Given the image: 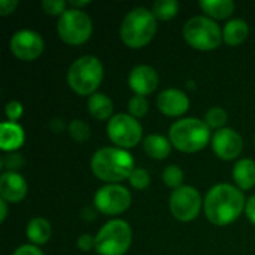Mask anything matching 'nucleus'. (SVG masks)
I'll return each mask as SVG.
<instances>
[{"label":"nucleus","mask_w":255,"mask_h":255,"mask_svg":"<svg viewBox=\"0 0 255 255\" xmlns=\"http://www.w3.org/2000/svg\"><path fill=\"white\" fill-rule=\"evenodd\" d=\"M9 46L16 58L24 61H31L42 54L45 45L39 33L33 30H19L12 36Z\"/></svg>","instance_id":"12"},{"label":"nucleus","mask_w":255,"mask_h":255,"mask_svg":"<svg viewBox=\"0 0 255 255\" xmlns=\"http://www.w3.org/2000/svg\"><path fill=\"white\" fill-rule=\"evenodd\" d=\"M131 245V229L123 220L106 223L96 236V251L100 255H124Z\"/></svg>","instance_id":"6"},{"label":"nucleus","mask_w":255,"mask_h":255,"mask_svg":"<svg viewBox=\"0 0 255 255\" xmlns=\"http://www.w3.org/2000/svg\"><path fill=\"white\" fill-rule=\"evenodd\" d=\"M245 205V197L239 188L230 184H218L205 197V214L212 224L227 226L239 218Z\"/></svg>","instance_id":"1"},{"label":"nucleus","mask_w":255,"mask_h":255,"mask_svg":"<svg viewBox=\"0 0 255 255\" xmlns=\"http://www.w3.org/2000/svg\"><path fill=\"white\" fill-rule=\"evenodd\" d=\"M60 37L69 45H81L87 42L93 33L91 18L81 9H67L57 22Z\"/></svg>","instance_id":"8"},{"label":"nucleus","mask_w":255,"mask_h":255,"mask_svg":"<svg viewBox=\"0 0 255 255\" xmlns=\"http://www.w3.org/2000/svg\"><path fill=\"white\" fill-rule=\"evenodd\" d=\"M143 149L151 158L163 160L170 154V142L161 134H149L143 140Z\"/></svg>","instance_id":"20"},{"label":"nucleus","mask_w":255,"mask_h":255,"mask_svg":"<svg viewBox=\"0 0 255 255\" xmlns=\"http://www.w3.org/2000/svg\"><path fill=\"white\" fill-rule=\"evenodd\" d=\"M235 182L242 190H250L255 185V161L250 158L239 160L233 169Z\"/></svg>","instance_id":"18"},{"label":"nucleus","mask_w":255,"mask_h":255,"mask_svg":"<svg viewBox=\"0 0 255 255\" xmlns=\"http://www.w3.org/2000/svg\"><path fill=\"white\" fill-rule=\"evenodd\" d=\"M85 4H90V1H88V0H81V1H78V0H70V6H72L73 9H76L78 6H85Z\"/></svg>","instance_id":"38"},{"label":"nucleus","mask_w":255,"mask_h":255,"mask_svg":"<svg viewBox=\"0 0 255 255\" xmlns=\"http://www.w3.org/2000/svg\"><path fill=\"white\" fill-rule=\"evenodd\" d=\"M27 194L25 179L16 172H4L0 178V196L9 203L21 202Z\"/></svg>","instance_id":"16"},{"label":"nucleus","mask_w":255,"mask_h":255,"mask_svg":"<svg viewBox=\"0 0 255 255\" xmlns=\"http://www.w3.org/2000/svg\"><path fill=\"white\" fill-rule=\"evenodd\" d=\"M103 79V66L97 57L84 55L75 60L67 70V84L79 96L94 94Z\"/></svg>","instance_id":"5"},{"label":"nucleus","mask_w":255,"mask_h":255,"mask_svg":"<svg viewBox=\"0 0 255 255\" xmlns=\"http://www.w3.org/2000/svg\"><path fill=\"white\" fill-rule=\"evenodd\" d=\"M27 238L36 245H43L51 238V224L45 218H33L27 226Z\"/></svg>","instance_id":"22"},{"label":"nucleus","mask_w":255,"mask_h":255,"mask_svg":"<svg viewBox=\"0 0 255 255\" xmlns=\"http://www.w3.org/2000/svg\"><path fill=\"white\" fill-rule=\"evenodd\" d=\"M185 40L199 51H212L221 45L223 33L218 24L208 16H194L184 25Z\"/></svg>","instance_id":"7"},{"label":"nucleus","mask_w":255,"mask_h":255,"mask_svg":"<svg viewBox=\"0 0 255 255\" xmlns=\"http://www.w3.org/2000/svg\"><path fill=\"white\" fill-rule=\"evenodd\" d=\"M69 133L70 136L76 140V142H84L90 137L91 131L87 123L81 121V120H73L69 126Z\"/></svg>","instance_id":"27"},{"label":"nucleus","mask_w":255,"mask_h":255,"mask_svg":"<svg viewBox=\"0 0 255 255\" xmlns=\"http://www.w3.org/2000/svg\"><path fill=\"white\" fill-rule=\"evenodd\" d=\"M0 209H1V214H0V221L3 223L7 217V202L6 200H0Z\"/></svg>","instance_id":"37"},{"label":"nucleus","mask_w":255,"mask_h":255,"mask_svg":"<svg viewBox=\"0 0 255 255\" xmlns=\"http://www.w3.org/2000/svg\"><path fill=\"white\" fill-rule=\"evenodd\" d=\"M199 4L211 18L217 19H224L235 10V3L232 0H202Z\"/></svg>","instance_id":"23"},{"label":"nucleus","mask_w":255,"mask_h":255,"mask_svg":"<svg viewBox=\"0 0 255 255\" xmlns=\"http://www.w3.org/2000/svg\"><path fill=\"white\" fill-rule=\"evenodd\" d=\"M157 106L167 117H179L188 111L190 99L184 91L169 88L160 93V96L157 97Z\"/></svg>","instance_id":"15"},{"label":"nucleus","mask_w":255,"mask_h":255,"mask_svg":"<svg viewBox=\"0 0 255 255\" xmlns=\"http://www.w3.org/2000/svg\"><path fill=\"white\" fill-rule=\"evenodd\" d=\"M128 181H130L131 187H134L136 190H143V188H146L149 185L151 178H149L148 170H145V169H134L133 173L130 175Z\"/></svg>","instance_id":"29"},{"label":"nucleus","mask_w":255,"mask_h":255,"mask_svg":"<svg viewBox=\"0 0 255 255\" xmlns=\"http://www.w3.org/2000/svg\"><path fill=\"white\" fill-rule=\"evenodd\" d=\"M202 209V197L194 187L182 185L170 196V211L179 221H191L197 218Z\"/></svg>","instance_id":"10"},{"label":"nucleus","mask_w":255,"mask_h":255,"mask_svg":"<svg viewBox=\"0 0 255 255\" xmlns=\"http://www.w3.org/2000/svg\"><path fill=\"white\" fill-rule=\"evenodd\" d=\"M248 33H250V27H248L247 21L236 18L226 24V27L223 30V40L227 45L235 46V45L242 43L248 37Z\"/></svg>","instance_id":"19"},{"label":"nucleus","mask_w":255,"mask_h":255,"mask_svg":"<svg viewBox=\"0 0 255 255\" xmlns=\"http://www.w3.org/2000/svg\"><path fill=\"white\" fill-rule=\"evenodd\" d=\"M242 137L233 128H221L212 137V148L223 160H233L242 151Z\"/></svg>","instance_id":"13"},{"label":"nucleus","mask_w":255,"mask_h":255,"mask_svg":"<svg viewBox=\"0 0 255 255\" xmlns=\"http://www.w3.org/2000/svg\"><path fill=\"white\" fill-rule=\"evenodd\" d=\"M245 212H247L248 220L255 226V196L248 199V202L245 205Z\"/></svg>","instance_id":"36"},{"label":"nucleus","mask_w":255,"mask_h":255,"mask_svg":"<svg viewBox=\"0 0 255 255\" xmlns=\"http://www.w3.org/2000/svg\"><path fill=\"white\" fill-rule=\"evenodd\" d=\"M18 6V0H0V15L6 16L15 10Z\"/></svg>","instance_id":"33"},{"label":"nucleus","mask_w":255,"mask_h":255,"mask_svg":"<svg viewBox=\"0 0 255 255\" xmlns=\"http://www.w3.org/2000/svg\"><path fill=\"white\" fill-rule=\"evenodd\" d=\"M12 255H43L42 254V251L37 248V247H34V245H22V247H19L15 253Z\"/></svg>","instance_id":"34"},{"label":"nucleus","mask_w":255,"mask_h":255,"mask_svg":"<svg viewBox=\"0 0 255 255\" xmlns=\"http://www.w3.org/2000/svg\"><path fill=\"white\" fill-rule=\"evenodd\" d=\"M22 112H24V108H22V105H21L19 102H16V100H10V102L6 105V108H4V114H6V117H7V120H9L10 123H15L16 120H19L21 115H22Z\"/></svg>","instance_id":"31"},{"label":"nucleus","mask_w":255,"mask_h":255,"mask_svg":"<svg viewBox=\"0 0 255 255\" xmlns=\"http://www.w3.org/2000/svg\"><path fill=\"white\" fill-rule=\"evenodd\" d=\"M42 7L46 13L49 15H58L61 16L67 9H66V1L64 0H43Z\"/></svg>","instance_id":"30"},{"label":"nucleus","mask_w":255,"mask_h":255,"mask_svg":"<svg viewBox=\"0 0 255 255\" xmlns=\"http://www.w3.org/2000/svg\"><path fill=\"white\" fill-rule=\"evenodd\" d=\"M3 163H4V166H6L7 169H18V167L21 166L22 160H21L19 154H10V155H7V157L3 160Z\"/></svg>","instance_id":"35"},{"label":"nucleus","mask_w":255,"mask_h":255,"mask_svg":"<svg viewBox=\"0 0 255 255\" xmlns=\"http://www.w3.org/2000/svg\"><path fill=\"white\" fill-rule=\"evenodd\" d=\"M96 208L106 215H117L127 211L131 205V194L127 188L111 184L102 187L94 196Z\"/></svg>","instance_id":"11"},{"label":"nucleus","mask_w":255,"mask_h":255,"mask_svg":"<svg viewBox=\"0 0 255 255\" xmlns=\"http://www.w3.org/2000/svg\"><path fill=\"white\" fill-rule=\"evenodd\" d=\"M88 111L97 120H108L112 115L114 105L108 96L102 93H94L88 99Z\"/></svg>","instance_id":"21"},{"label":"nucleus","mask_w":255,"mask_h":255,"mask_svg":"<svg viewBox=\"0 0 255 255\" xmlns=\"http://www.w3.org/2000/svg\"><path fill=\"white\" fill-rule=\"evenodd\" d=\"M108 136L115 145H118V148H133L142 139V126L134 117L118 114L108 123Z\"/></svg>","instance_id":"9"},{"label":"nucleus","mask_w":255,"mask_h":255,"mask_svg":"<svg viewBox=\"0 0 255 255\" xmlns=\"http://www.w3.org/2000/svg\"><path fill=\"white\" fill-rule=\"evenodd\" d=\"M205 123L209 126V128H220L227 123V112L223 109V108H211L208 112H206V117H205Z\"/></svg>","instance_id":"26"},{"label":"nucleus","mask_w":255,"mask_h":255,"mask_svg":"<svg viewBox=\"0 0 255 255\" xmlns=\"http://www.w3.org/2000/svg\"><path fill=\"white\" fill-rule=\"evenodd\" d=\"M93 173L105 182H121L128 179L134 170L133 157L123 148H102L91 158Z\"/></svg>","instance_id":"2"},{"label":"nucleus","mask_w":255,"mask_h":255,"mask_svg":"<svg viewBox=\"0 0 255 255\" xmlns=\"http://www.w3.org/2000/svg\"><path fill=\"white\" fill-rule=\"evenodd\" d=\"M128 112L134 118H140L148 112V100L143 96H133L128 100Z\"/></svg>","instance_id":"28"},{"label":"nucleus","mask_w":255,"mask_h":255,"mask_svg":"<svg viewBox=\"0 0 255 255\" xmlns=\"http://www.w3.org/2000/svg\"><path fill=\"white\" fill-rule=\"evenodd\" d=\"M24 143L22 127L16 123H1L0 126V148L3 151H15Z\"/></svg>","instance_id":"17"},{"label":"nucleus","mask_w":255,"mask_h":255,"mask_svg":"<svg viewBox=\"0 0 255 255\" xmlns=\"http://www.w3.org/2000/svg\"><path fill=\"white\" fill-rule=\"evenodd\" d=\"M170 143L182 152H197L203 149L209 139V126L199 118H184L176 121L169 131Z\"/></svg>","instance_id":"3"},{"label":"nucleus","mask_w":255,"mask_h":255,"mask_svg":"<svg viewBox=\"0 0 255 255\" xmlns=\"http://www.w3.org/2000/svg\"><path fill=\"white\" fill-rule=\"evenodd\" d=\"M179 9V3L176 0H157L152 4V13L155 18L167 21L172 19Z\"/></svg>","instance_id":"24"},{"label":"nucleus","mask_w":255,"mask_h":255,"mask_svg":"<svg viewBox=\"0 0 255 255\" xmlns=\"http://www.w3.org/2000/svg\"><path fill=\"white\" fill-rule=\"evenodd\" d=\"M128 85L137 96L151 94L158 85V75L154 67L140 64L136 66L128 75Z\"/></svg>","instance_id":"14"},{"label":"nucleus","mask_w":255,"mask_h":255,"mask_svg":"<svg viewBox=\"0 0 255 255\" xmlns=\"http://www.w3.org/2000/svg\"><path fill=\"white\" fill-rule=\"evenodd\" d=\"M157 31V22L152 10L136 7L130 10L121 24V39L130 48H142L149 43Z\"/></svg>","instance_id":"4"},{"label":"nucleus","mask_w":255,"mask_h":255,"mask_svg":"<svg viewBox=\"0 0 255 255\" xmlns=\"http://www.w3.org/2000/svg\"><path fill=\"white\" fill-rule=\"evenodd\" d=\"M182 181H184V172L178 166L172 164V166H167L164 169V172H163V182L167 187H172V188L176 190V188L182 187L181 185Z\"/></svg>","instance_id":"25"},{"label":"nucleus","mask_w":255,"mask_h":255,"mask_svg":"<svg viewBox=\"0 0 255 255\" xmlns=\"http://www.w3.org/2000/svg\"><path fill=\"white\" fill-rule=\"evenodd\" d=\"M96 247V238L90 236V235H82L78 239V248L81 251H90L91 248Z\"/></svg>","instance_id":"32"}]
</instances>
